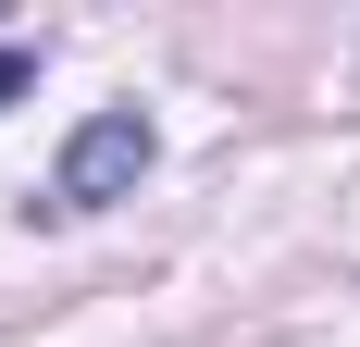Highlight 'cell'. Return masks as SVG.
Wrapping results in <instances>:
<instances>
[{
	"label": "cell",
	"mask_w": 360,
	"mask_h": 347,
	"mask_svg": "<svg viewBox=\"0 0 360 347\" xmlns=\"http://www.w3.org/2000/svg\"><path fill=\"white\" fill-rule=\"evenodd\" d=\"M25 87H37V50H25V37H0V112L25 100Z\"/></svg>",
	"instance_id": "2"
},
{
	"label": "cell",
	"mask_w": 360,
	"mask_h": 347,
	"mask_svg": "<svg viewBox=\"0 0 360 347\" xmlns=\"http://www.w3.org/2000/svg\"><path fill=\"white\" fill-rule=\"evenodd\" d=\"M149 112H87V124H75L63 137V174H50V211H112L124 199V186H137L149 174Z\"/></svg>",
	"instance_id": "1"
}]
</instances>
